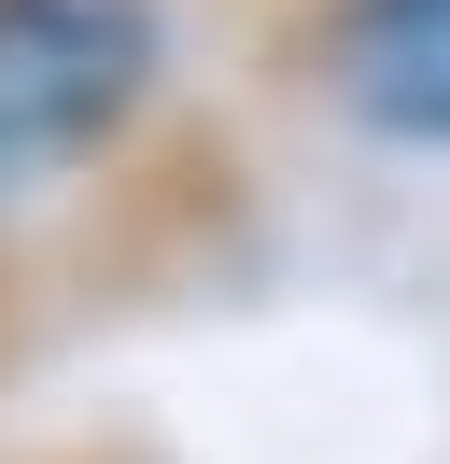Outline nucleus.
<instances>
[{"instance_id":"f257e3e1","label":"nucleus","mask_w":450,"mask_h":464,"mask_svg":"<svg viewBox=\"0 0 450 464\" xmlns=\"http://www.w3.org/2000/svg\"><path fill=\"white\" fill-rule=\"evenodd\" d=\"M155 85V14L141 0H0V169L84 155Z\"/></svg>"},{"instance_id":"f03ea898","label":"nucleus","mask_w":450,"mask_h":464,"mask_svg":"<svg viewBox=\"0 0 450 464\" xmlns=\"http://www.w3.org/2000/svg\"><path fill=\"white\" fill-rule=\"evenodd\" d=\"M324 85L380 141H450V0H338Z\"/></svg>"}]
</instances>
